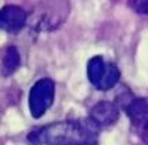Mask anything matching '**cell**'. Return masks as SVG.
<instances>
[{
	"label": "cell",
	"instance_id": "obj_3",
	"mask_svg": "<svg viewBox=\"0 0 148 145\" xmlns=\"http://www.w3.org/2000/svg\"><path fill=\"white\" fill-rule=\"evenodd\" d=\"M87 77L98 90H110L119 82L121 72L115 64L105 62L103 57H93L87 62Z\"/></svg>",
	"mask_w": 148,
	"mask_h": 145
},
{
	"label": "cell",
	"instance_id": "obj_8",
	"mask_svg": "<svg viewBox=\"0 0 148 145\" xmlns=\"http://www.w3.org/2000/svg\"><path fill=\"white\" fill-rule=\"evenodd\" d=\"M19 62H21V58H19V53L17 50V47H14V46L6 47L3 57H1V73H3V76L13 75L18 69Z\"/></svg>",
	"mask_w": 148,
	"mask_h": 145
},
{
	"label": "cell",
	"instance_id": "obj_1",
	"mask_svg": "<svg viewBox=\"0 0 148 145\" xmlns=\"http://www.w3.org/2000/svg\"><path fill=\"white\" fill-rule=\"evenodd\" d=\"M89 120H64L50 123L29 133L35 145H97L98 130Z\"/></svg>",
	"mask_w": 148,
	"mask_h": 145
},
{
	"label": "cell",
	"instance_id": "obj_4",
	"mask_svg": "<svg viewBox=\"0 0 148 145\" xmlns=\"http://www.w3.org/2000/svg\"><path fill=\"white\" fill-rule=\"evenodd\" d=\"M56 87L50 79H40L33 84L29 93V111L35 119L42 118L54 101Z\"/></svg>",
	"mask_w": 148,
	"mask_h": 145
},
{
	"label": "cell",
	"instance_id": "obj_5",
	"mask_svg": "<svg viewBox=\"0 0 148 145\" xmlns=\"http://www.w3.org/2000/svg\"><path fill=\"white\" fill-rule=\"evenodd\" d=\"M26 21L28 14L19 6L8 4L0 10V29L3 31L17 33L26 25Z\"/></svg>",
	"mask_w": 148,
	"mask_h": 145
},
{
	"label": "cell",
	"instance_id": "obj_6",
	"mask_svg": "<svg viewBox=\"0 0 148 145\" xmlns=\"http://www.w3.org/2000/svg\"><path fill=\"white\" fill-rule=\"evenodd\" d=\"M119 119V108L114 102L101 101L90 111V120L96 126H111Z\"/></svg>",
	"mask_w": 148,
	"mask_h": 145
},
{
	"label": "cell",
	"instance_id": "obj_7",
	"mask_svg": "<svg viewBox=\"0 0 148 145\" xmlns=\"http://www.w3.org/2000/svg\"><path fill=\"white\" fill-rule=\"evenodd\" d=\"M125 109L137 129L148 123V98H133L126 104Z\"/></svg>",
	"mask_w": 148,
	"mask_h": 145
},
{
	"label": "cell",
	"instance_id": "obj_9",
	"mask_svg": "<svg viewBox=\"0 0 148 145\" xmlns=\"http://www.w3.org/2000/svg\"><path fill=\"white\" fill-rule=\"evenodd\" d=\"M129 6L136 13L148 15V0H129Z\"/></svg>",
	"mask_w": 148,
	"mask_h": 145
},
{
	"label": "cell",
	"instance_id": "obj_2",
	"mask_svg": "<svg viewBox=\"0 0 148 145\" xmlns=\"http://www.w3.org/2000/svg\"><path fill=\"white\" fill-rule=\"evenodd\" d=\"M69 14L68 0H42L33 8L28 21L39 32H50L57 29ZM26 21V22H28Z\"/></svg>",
	"mask_w": 148,
	"mask_h": 145
},
{
	"label": "cell",
	"instance_id": "obj_10",
	"mask_svg": "<svg viewBox=\"0 0 148 145\" xmlns=\"http://www.w3.org/2000/svg\"><path fill=\"white\" fill-rule=\"evenodd\" d=\"M138 131H140V137L141 140L148 145V123L147 124H144V126L138 127Z\"/></svg>",
	"mask_w": 148,
	"mask_h": 145
}]
</instances>
